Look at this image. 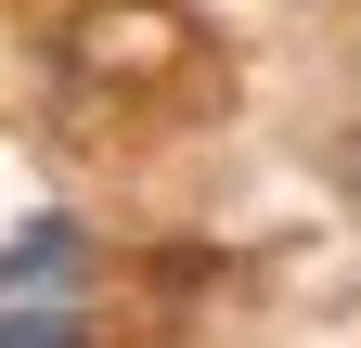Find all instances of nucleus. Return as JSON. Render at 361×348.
<instances>
[{
    "instance_id": "f03ea898",
    "label": "nucleus",
    "mask_w": 361,
    "mask_h": 348,
    "mask_svg": "<svg viewBox=\"0 0 361 348\" xmlns=\"http://www.w3.org/2000/svg\"><path fill=\"white\" fill-rule=\"evenodd\" d=\"M0 348H104L78 297H0Z\"/></svg>"
},
{
    "instance_id": "f257e3e1",
    "label": "nucleus",
    "mask_w": 361,
    "mask_h": 348,
    "mask_svg": "<svg viewBox=\"0 0 361 348\" xmlns=\"http://www.w3.org/2000/svg\"><path fill=\"white\" fill-rule=\"evenodd\" d=\"M78 258H90V232L65 220V206H39V220H26L13 245H0V297H26V284H52V271H78Z\"/></svg>"
}]
</instances>
